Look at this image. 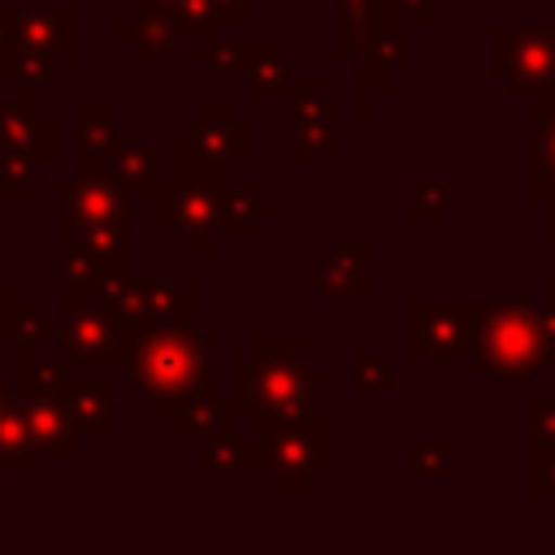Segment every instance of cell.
I'll return each mask as SVG.
<instances>
[{"instance_id":"1","label":"cell","mask_w":555,"mask_h":555,"mask_svg":"<svg viewBox=\"0 0 555 555\" xmlns=\"http://www.w3.org/2000/svg\"><path fill=\"white\" fill-rule=\"evenodd\" d=\"M317 343L308 334H256L251 351L230 364V399L247 416L251 434H269L317 416V403L334 395L330 377L312 373Z\"/></svg>"},{"instance_id":"2","label":"cell","mask_w":555,"mask_h":555,"mask_svg":"<svg viewBox=\"0 0 555 555\" xmlns=\"http://www.w3.org/2000/svg\"><path fill=\"white\" fill-rule=\"evenodd\" d=\"M555 356L542 343L538 304L525 299H477V347L468 356L473 382H542Z\"/></svg>"},{"instance_id":"3","label":"cell","mask_w":555,"mask_h":555,"mask_svg":"<svg viewBox=\"0 0 555 555\" xmlns=\"http://www.w3.org/2000/svg\"><path fill=\"white\" fill-rule=\"evenodd\" d=\"M212 338L195 334L191 325H156V330H134L126 360H121V382L143 390L152 403L156 399H182L212 386Z\"/></svg>"},{"instance_id":"4","label":"cell","mask_w":555,"mask_h":555,"mask_svg":"<svg viewBox=\"0 0 555 555\" xmlns=\"http://www.w3.org/2000/svg\"><path fill=\"white\" fill-rule=\"evenodd\" d=\"M256 156V121L238 117L230 100H195L191 117L173 121V178L221 182Z\"/></svg>"},{"instance_id":"5","label":"cell","mask_w":555,"mask_h":555,"mask_svg":"<svg viewBox=\"0 0 555 555\" xmlns=\"http://www.w3.org/2000/svg\"><path fill=\"white\" fill-rule=\"evenodd\" d=\"M477 347V299L416 295L408 304V351L425 360L429 377H455Z\"/></svg>"},{"instance_id":"6","label":"cell","mask_w":555,"mask_h":555,"mask_svg":"<svg viewBox=\"0 0 555 555\" xmlns=\"http://www.w3.org/2000/svg\"><path fill=\"white\" fill-rule=\"evenodd\" d=\"M56 334L52 351L69 373H113L121 377V360L130 347V325L121 312L95 304V299H56Z\"/></svg>"},{"instance_id":"7","label":"cell","mask_w":555,"mask_h":555,"mask_svg":"<svg viewBox=\"0 0 555 555\" xmlns=\"http://www.w3.org/2000/svg\"><path fill=\"white\" fill-rule=\"evenodd\" d=\"M260 468L273 481V494H312L317 481L334 473V425L330 416H308L269 434H256Z\"/></svg>"},{"instance_id":"8","label":"cell","mask_w":555,"mask_h":555,"mask_svg":"<svg viewBox=\"0 0 555 555\" xmlns=\"http://www.w3.org/2000/svg\"><path fill=\"white\" fill-rule=\"evenodd\" d=\"M152 234L160 243H173L178 260H208L221 243L217 230V182L199 178H173L152 199Z\"/></svg>"},{"instance_id":"9","label":"cell","mask_w":555,"mask_h":555,"mask_svg":"<svg viewBox=\"0 0 555 555\" xmlns=\"http://www.w3.org/2000/svg\"><path fill=\"white\" fill-rule=\"evenodd\" d=\"M490 78L512 100H533L555 87V22H494L490 26Z\"/></svg>"},{"instance_id":"10","label":"cell","mask_w":555,"mask_h":555,"mask_svg":"<svg viewBox=\"0 0 555 555\" xmlns=\"http://www.w3.org/2000/svg\"><path fill=\"white\" fill-rule=\"evenodd\" d=\"M56 208L65 221H108V217H130L134 195L113 169H74L69 178H56L52 186Z\"/></svg>"},{"instance_id":"11","label":"cell","mask_w":555,"mask_h":555,"mask_svg":"<svg viewBox=\"0 0 555 555\" xmlns=\"http://www.w3.org/2000/svg\"><path fill=\"white\" fill-rule=\"evenodd\" d=\"M121 321L130 330L156 325H191L195 321V282L191 278H139L130 299L121 304Z\"/></svg>"},{"instance_id":"12","label":"cell","mask_w":555,"mask_h":555,"mask_svg":"<svg viewBox=\"0 0 555 555\" xmlns=\"http://www.w3.org/2000/svg\"><path fill=\"white\" fill-rule=\"evenodd\" d=\"M17 43L56 56L61 65L78 61V4H17Z\"/></svg>"},{"instance_id":"13","label":"cell","mask_w":555,"mask_h":555,"mask_svg":"<svg viewBox=\"0 0 555 555\" xmlns=\"http://www.w3.org/2000/svg\"><path fill=\"white\" fill-rule=\"evenodd\" d=\"M0 147H26L43 165L61 156V121L39 117V87H17V95L0 104Z\"/></svg>"},{"instance_id":"14","label":"cell","mask_w":555,"mask_h":555,"mask_svg":"<svg viewBox=\"0 0 555 555\" xmlns=\"http://www.w3.org/2000/svg\"><path fill=\"white\" fill-rule=\"evenodd\" d=\"M56 251H78L100 264H134V225L130 217H108V221L56 217Z\"/></svg>"},{"instance_id":"15","label":"cell","mask_w":555,"mask_h":555,"mask_svg":"<svg viewBox=\"0 0 555 555\" xmlns=\"http://www.w3.org/2000/svg\"><path fill=\"white\" fill-rule=\"evenodd\" d=\"M117 104L113 100H78L74 104V169H113L121 152Z\"/></svg>"},{"instance_id":"16","label":"cell","mask_w":555,"mask_h":555,"mask_svg":"<svg viewBox=\"0 0 555 555\" xmlns=\"http://www.w3.org/2000/svg\"><path fill=\"white\" fill-rule=\"evenodd\" d=\"M117 382L121 377H113V373H69L61 403L74 416L82 438H113L117 434V416H113Z\"/></svg>"},{"instance_id":"17","label":"cell","mask_w":555,"mask_h":555,"mask_svg":"<svg viewBox=\"0 0 555 555\" xmlns=\"http://www.w3.org/2000/svg\"><path fill=\"white\" fill-rule=\"evenodd\" d=\"M369 260H373V238L338 243L334 251H325V256L312 264V286H317V295H325V299H369V295H373Z\"/></svg>"},{"instance_id":"18","label":"cell","mask_w":555,"mask_h":555,"mask_svg":"<svg viewBox=\"0 0 555 555\" xmlns=\"http://www.w3.org/2000/svg\"><path fill=\"white\" fill-rule=\"evenodd\" d=\"M17 403H22V416H26V429H30V442L39 455H52V460H74L78 455V425L74 416L65 412L61 395H26L17 390Z\"/></svg>"},{"instance_id":"19","label":"cell","mask_w":555,"mask_h":555,"mask_svg":"<svg viewBox=\"0 0 555 555\" xmlns=\"http://www.w3.org/2000/svg\"><path fill=\"white\" fill-rule=\"evenodd\" d=\"M191 468L195 477H264L260 468V451H256V434H238L234 425L230 429H217L199 442H191Z\"/></svg>"},{"instance_id":"20","label":"cell","mask_w":555,"mask_h":555,"mask_svg":"<svg viewBox=\"0 0 555 555\" xmlns=\"http://www.w3.org/2000/svg\"><path fill=\"white\" fill-rule=\"evenodd\" d=\"M156 416L173 425L178 438L199 442L217 429H230L238 421V408L230 395L217 390H199V395H182V399H156Z\"/></svg>"},{"instance_id":"21","label":"cell","mask_w":555,"mask_h":555,"mask_svg":"<svg viewBox=\"0 0 555 555\" xmlns=\"http://www.w3.org/2000/svg\"><path fill=\"white\" fill-rule=\"evenodd\" d=\"M278 204L256 191L251 178H221L217 182V230L221 238H251L260 221H273Z\"/></svg>"},{"instance_id":"22","label":"cell","mask_w":555,"mask_h":555,"mask_svg":"<svg viewBox=\"0 0 555 555\" xmlns=\"http://www.w3.org/2000/svg\"><path fill=\"white\" fill-rule=\"evenodd\" d=\"M113 39L126 43L139 65H156V61L173 56L178 43H182L178 22H173L169 9H134V17H121L113 26Z\"/></svg>"},{"instance_id":"23","label":"cell","mask_w":555,"mask_h":555,"mask_svg":"<svg viewBox=\"0 0 555 555\" xmlns=\"http://www.w3.org/2000/svg\"><path fill=\"white\" fill-rule=\"evenodd\" d=\"M291 69H295V43L269 39V43H260V52L247 69V91L256 100H291V91H295Z\"/></svg>"},{"instance_id":"24","label":"cell","mask_w":555,"mask_h":555,"mask_svg":"<svg viewBox=\"0 0 555 555\" xmlns=\"http://www.w3.org/2000/svg\"><path fill=\"white\" fill-rule=\"evenodd\" d=\"M39 451L30 442V429H26V416H22V403L17 395L0 408V477H35L39 473Z\"/></svg>"},{"instance_id":"25","label":"cell","mask_w":555,"mask_h":555,"mask_svg":"<svg viewBox=\"0 0 555 555\" xmlns=\"http://www.w3.org/2000/svg\"><path fill=\"white\" fill-rule=\"evenodd\" d=\"M13 377L17 390L26 395H61L69 382V369L61 364V356L52 347H13Z\"/></svg>"},{"instance_id":"26","label":"cell","mask_w":555,"mask_h":555,"mask_svg":"<svg viewBox=\"0 0 555 555\" xmlns=\"http://www.w3.org/2000/svg\"><path fill=\"white\" fill-rule=\"evenodd\" d=\"M52 334H56V317L43 312L39 299L30 295H17L0 317V338L13 347H52Z\"/></svg>"},{"instance_id":"27","label":"cell","mask_w":555,"mask_h":555,"mask_svg":"<svg viewBox=\"0 0 555 555\" xmlns=\"http://www.w3.org/2000/svg\"><path fill=\"white\" fill-rule=\"evenodd\" d=\"M347 69H351V117L369 121L377 113V104H386L395 95V65L356 56V61H347Z\"/></svg>"},{"instance_id":"28","label":"cell","mask_w":555,"mask_h":555,"mask_svg":"<svg viewBox=\"0 0 555 555\" xmlns=\"http://www.w3.org/2000/svg\"><path fill=\"white\" fill-rule=\"evenodd\" d=\"M113 173L126 182V191L134 199H147V204L169 186V178H160V165H156V147L152 143H121V152L113 160Z\"/></svg>"},{"instance_id":"29","label":"cell","mask_w":555,"mask_h":555,"mask_svg":"<svg viewBox=\"0 0 555 555\" xmlns=\"http://www.w3.org/2000/svg\"><path fill=\"white\" fill-rule=\"evenodd\" d=\"M39 156L26 147H0V199L30 204L39 195Z\"/></svg>"},{"instance_id":"30","label":"cell","mask_w":555,"mask_h":555,"mask_svg":"<svg viewBox=\"0 0 555 555\" xmlns=\"http://www.w3.org/2000/svg\"><path fill=\"white\" fill-rule=\"evenodd\" d=\"M169 13H173V22H178L182 43H191L195 65H208V52H212V43H217V26H221V22L212 17L208 0H178Z\"/></svg>"},{"instance_id":"31","label":"cell","mask_w":555,"mask_h":555,"mask_svg":"<svg viewBox=\"0 0 555 555\" xmlns=\"http://www.w3.org/2000/svg\"><path fill=\"white\" fill-rule=\"evenodd\" d=\"M100 273H104V264H100V260L78 256V251H56V264H52L56 299H95Z\"/></svg>"},{"instance_id":"32","label":"cell","mask_w":555,"mask_h":555,"mask_svg":"<svg viewBox=\"0 0 555 555\" xmlns=\"http://www.w3.org/2000/svg\"><path fill=\"white\" fill-rule=\"evenodd\" d=\"M529 195H533L538 204H555V121H538V126H533Z\"/></svg>"},{"instance_id":"33","label":"cell","mask_w":555,"mask_h":555,"mask_svg":"<svg viewBox=\"0 0 555 555\" xmlns=\"http://www.w3.org/2000/svg\"><path fill=\"white\" fill-rule=\"evenodd\" d=\"M56 65H61L56 56L13 43V48L0 56V82H13V87H43V82L56 74Z\"/></svg>"},{"instance_id":"34","label":"cell","mask_w":555,"mask_h":555,"mask_svg":"<svg viewBox=\"0 0 555 555\" xmlns=\"http://www.w3.org/2000/svg\"><path fill=\"white\" fill-rule=\"evenodd\" d=\"M291 117L295 121H334V82L330 78H304L291 91Z\"/></svg>"},{"instance_id":"35","label":"cell","mask_w":555,"mask_h":555,"mask_svg":"<svg viewBox=\"0 0 555 555\" xmlns=\"http://www.w3.org/2000/svg\"><path fill=\"white\" fill-rule=\"evenodd\" d=\"M347 382H351L356 395H364V399H382V395L395 390V360H390V356H356Z\"/></svg>"},{"instance_id":"36","label":"cell","mask_w":555,"mask_h":555,"mask_svg":"<svg viewBox=\"0 0 555 555\" xmlns=\"http://www.w3.org/2000/svg\"><path fill=\"white\" fill-rule=\"evenodd\" d=\"M455 464V438L451 434H434L408 447V468L416 477H447Z\"/></svg>"},{"instance_id":"37","label":"cell","mask_w":555,"mask_h":555,"mask_svg":"<svg viewBox=\"0 0 555 555\" xmlns=\"http://www.w3.org/2000/svg\"><path fill=\"white\" fill-rule=\"evenodd\" d=\"M451 212V182L442 178H416L408 186V217L412 221H442Z\"/></svg>"},{"instance_id":"38","label":"cell","mask_w":555,"mask_h":555,"mask_svg":"<svg viewBox=\"0 0 555 555\" xmlns=\"http://www.w3.org/2000/svg\"><path fill=\"white\" fill-rule=\"evenodd\" d=\"M256 52H260L256 39H217L212 52H208V69L221 74V78H238V82H247V69H251Z\"/></svg>"},{"instance_id":"39","label":"cell","mask_w":555,"mask_h":555,"mask_svg":"<svg viewBox=\"0 0 555 555\" xmlns=\"http://www.w3.org/2000/svg\"><path fill=\"white\" fill-rule=\"evenodd\" d=\"M330 152H334V121H295L291 126L295 160H325Z\"/></svg>"},{"instance_id":"40","label":"cell","mask_w":555,"mask_h":555,"mask_svg":"<svg viewBox=\"0 0 555 555\" xmlns=\"http://www.w3.org/2000/svg\"><path fill=\"white\" fill-rule=\"evenodd\" d=\"M134 286H139L134 264H104L100 286H95V304H104V308L121 312V304L130 299V291H134Z\"/></svg>"},{"instance_id":"41","label":"cell","mask_w":555,"mask_h":555,"mask_svg":"<svg viewBox=\"0 0 555 555\" xmlns=\"http://www.w3.org/2000/svg\"><path fill=\"white\" fill-rule=\"evenodd\" d=\"M555 438V399L533 395L529 399V442H551Z\"/></svg>"},{"instance_id":"42","label":"cell","mask_w":555,"mask_h":555,"mask_svg":"<svg viewBox=\"0 0 555 555\" xmlns=\"http://www.w3.org/2000/svg\"><path fill=\"white\" fill-rule=\"evenodd\" d=\"M256 4H260V0H208L212 17H217L221 26H247V22L256 17Z\"/></svg>"},{"instance_id":"43","label":"cell","mask_w":555,"mask_h":555,"mask_svg":"<svg viewBox=\"0 0 555 555\" xmlns=\"http://www.w3.org/2000/svg\"><path fill=\"white\" fill-rule=\"evenodd\" d=\"M529 494L533 499H555V464L529 460Z\"/></svg>"},{"instance_id":"44","label":"cell","mask_w":555,"mask_h":555,"mask_svg":"<svg viewBox=\"0 0 555 555\" xmlns=\"http://www.w3.org/2000/svg\"><path fill=\"white\" fill-rule=\"evenodd\" d=\"M17 43V4L0 0V56Z\"/></svg>"},{"instance_id":"45","label":"cell","mask_w":555,"mask_h":555,"mask_svg":"<svg viewBox=\"0 0 555 555\" xmlns=\"http://www.w3.org/2000/svg\"><path fill=\"white\" fill-rule=\"evenodd\" d=\"M395 9L412 22V26H425V22H434V0H395Z\"/></svg>"},{"instance_id":"46","label":"cell","mask_w":555,"mask_h":555,"mask_svg":"<svg viewBox=\"0 0 555 555\" xmlns=\"http://www.w3.org/2000/svg\"><path fill=\"white\" fill-rule=\"evenodd\" d=\"M538 325H542V343H546V351L555 356V304H551V299L538 304Z\"/></svg>"},{"instance_id":"47","label":"cell","mask_w":555,"mask_h":555,"mask_svg":"<svg viewBox=\"0 0 555 555\" xmlns=\"http://www.w3.org/2000/svg\"><path fill=\"white\" fill-rule=\"evenodd\" d=\"M317 4H334L338 13H373V9L386 4V0H317Z\"/></svg>"},{"instance_id":"48","label":"cell","mask_w":555,"mask_h":555,"mask_svg":"<svg viewBox=\"0 0 555 555\" xmlns=\"http://www.w3.org/2000/svg\"><path fill=\"white\" fill-rule=\"evenodd\" d=\"M529 460H542V464H555V438H551V442H529Z\"/></svg>"},{"instance_id":"49","label":"cell","mask_w":555,"mask_h":555,"mask_svg":"<svg viewBox=\"0 0 555 555\" xmlns=\"http://www.w3.org/2000/svg\"><path fill=\"white\" fill-rule=\"evenodd\" d=\"M17 295H22V291H17V282H13V278H0V317H4V308H9Z\"/></svg>"},{"instance_id":"50","label":"cell","mask_w":555,"mask_h":555,"mask_svg":"<svg viewBox=\"0 0 555 555\" xmlns=\"http://www.w3.org/2000/svg\"><path fill=\"white\" fill-rule=\"evenodd\" d=\"M13 395H17V377H4V373H0V408H4Z\"/></svg>"},{"instance_id":"51","label":"cell","mask_w":555,"mask_h":555,"mask_svg":"<svg viewBox=\"0 0 555 555\" xmlns=\"http://www.w3.org/2000/svg\"><path fill=\"white\" fill-rule=\"evenodd\" d=\"M178 0H134V9H173Z\"/></svg>"},{"instance_id":"52","label":"cell","mask_w":555,"mask_h":555,"mask_svg":"<svg viewBox=\"0 0 555 555\" xmlns=\"http://www.w3.org/2000/svg\"><path fill=\"white\" fill-rule=\"evenodd\" d=\"M546 234L555 238V204H546Z\"/></svg>"},{"instance_id":"53","label":"cell","mask_w":555,"mask_h":555,"mask_svg":"<svg viewBox=\"0 0 555 555\" xmlns=\"http://www.w3.org/2000/svg\"><path fill=\"white\" fill-rule=\"evenodd\" d=\"M546 299H551V304H555V282H551V286H546Z\"/></svg>"},{"instance_id":"54","label":"cell","mask_w":555,"mask_h":555,"mask_svg":"<svg viewBox=\"0 0 555 555\" xmlns=\"http://www.w3.org/2000/svg\"><path fill=\"white\" fill-rule=\"evenodd\" d=\"M260 4H291V0H260Z\"/></svg>"},{"instance_id":"55","label":"cell","mask_w":555,"mask_h":555,"mask_svg":"<svg viewBox=\"0 0 555 555\" xmlns=\"http://www.w3.org/2000/svg\"><path fill=\"white\" fill-rule=\"evenodd\" d=\"M117 4H134V0H117Z\"/></svg>"}]
</instances>
